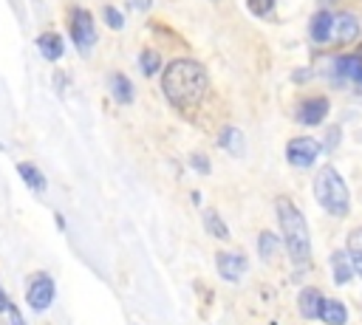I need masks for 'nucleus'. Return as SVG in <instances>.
I'll return each instance as SVG.
<instances>
[{"label":"nucleus","mask_w":362,"mask_h":325,"mask_svg":"<svg viewBox=\"0 0 362 325\" xmlns=\"http://www.w3.org/2000/svg\"><path fill=\"white\" fill-rule=\"evenodd\" d=\"M311 40L314 42H328L331 40V34H334V14L331 11H317L314 17H311Z\"/></svg>","instance_id":"9b49d317"},{"label":"nucleus","mask_w":362,"mask_h":325,"mask_svg":"<svg viewBox=\"0 0 362 325\" xmlns=\"http://www.w3.org/2000/svg\"><path fill=\"white\" fill-rule=\"evenodd\" d=\"M348 257H351V263H354V271L362 277V226H356V229H351L348 232Z\"/></svg>","instance_id":"a211bd4d"},{"label":"nucleus","mask_w":362,"mask_h":325,"mask_svg":"<svg viewBox=\"0 0 362 325\" xmlns=\"http://www.w3.org/2000/svg\"><path fill=\"white\" fill-rule=\"evenodd\" d=\"M8 317H11V325H25V319L20 317V311L14 305H8Z\"/></svg>","instance_id":"a878e982"},{"label":"nucleus","mask_w":362,"mask_h":325,"mask_svg":"<svg viewBox=\"0 0 362 325\" xmlns=\"http://www.w3.org/2000/svg\"><path fill=\"white\" fill-rule=\"evenodd\" d=\"M17 172H20V178L28 184V189H34V192H45V175H42L34 164L20 161V164H17Z\"/></svg>","instance_id":"6ab92c4d"},{"label":"nucleus","mask_w":362,"mask_h":325,"mask_svg":"<svg viewBox=\"0 0 362 325\" xmlns=\"http://www.w3.org/2000/svg\"><path fill=\"white\" fill-rule=\"evenodd\" d=\"M204 229L215 237V240H229V229L223 223V218L215 209H204Z\"/></svg>","instance_id":"aec40b11"},{"label":"nucleus","mask_w":362,"mask_h":325,"mask_svg":"<svg viewBox=\"0 0 362 325\" xmlns=\"http://www.w3.org/2000/svg\"><path fill=\"white\" fill-rule=\"evenodd\" d=\"M54 294H57L54 280L45 277V274H37V277L31 280L28 291H25V302H28L31 311H48V305L54 302Z\"/></svg>","instance_id":"423d86ee"},{"label":"nucleus","mask_w":362,"mask_h":325,"mask_svg":"<svg viewBox=\"0 0 362 325\" xmlns=\"http://www.w3.org/2000/svg\"><path fill=\"white\" fill-rule=\"evenodd\" d=\"M320 319L325 325H345L348 322V311L339 300H322V311H320Z\"/></svg>","instance_id":"f3484780"},{"label":"nucleus","mask_w":362,"mask_h":325,"mask_svg":"<svg viewBox=\"0 0 362 325\" xmlns=\"http://www.w3.org/2000/svg\"><path fill=\"white\" fill-rule=\"evenodd\" d=\"M314 198H317V203L328 215H337V218H345L348 209H351V192H348L342 175L334 167H322L317 172V178H314Z\"/></svg>","instance_id":"7ed1b4c3"},{"label":"nucleus","mask_w":362,"mask_h":325,"mask_svg":"<svg viewBox=\"0 0 362 325\" xmlns=\"http://www.w3.org/2000/svg\"><path fill=\"white\" fill-rule=\"evenodd\" d=\"M331 37H337V42H351V40H356V37H359V20H356L354 14H348V11L337 14V17H334V34H331Z\"/></svg>","instance_id":"1a4fd4ad"},{"label":"nucleus","mask_w":362,"mask_h":325,"mask_svg":"<svg viewBox=\"0 0 362 325\" xmlns=\"http://www.w3.org/2000/svg\"><path fill=\"white\" fill-rule=\"evenodd\" d=\"M161 90L175 107H192L206 93V71L201 62L178 57L161 73Z\"/></svg>","instance_id":"f257e3e1"},{"label":"nucleus","mask_w":362,"mask_h":325,"mask_svg":"<svg viewBox=\"0 0 362 325\" xmlns=\"http://www.w3.org/2000/svg\"><path fill=\"white\" fill-rule=\"evenodd\" d=\"M215 266H218V274L226 280V283H238L243 274H246V257L238 254V252H218L215 254Z\"/></svg>","instance_id":"0eeeda50"},{"label":"nucleus","mask_w":362,"mask_h":325,"mask_svg":"<svg viewBox=\"0 0 362 325\" xmlns=\"http://www.w3.org/2000/svg\"><path fill=\"white\" fill-rule=\"evenodd\" d=\"M107 88H110V93H113V99L119 105H130L133 102V85H130V79L124 73H110Z\"/></svg>","instance_id":"dca6fc26"},{"label":"nucleus","mask_w":362,"mask_h":325,"mask_svg":"<svg viewBox=\"0 0 362 325\" xmlns=\"http://www.w3.org/2000/svg\"><path fill=\"white\" fill-rule=\"evenodd\" d=\"M331 274H334V283H337V285L351 283V277H354L356 271H354V263H351L348 252H334V254H331Z\"/></svg>","instance_id":"f8f14e48"},{"label":"nucleus","mask_w":362,"mask_h":325,"mask_svg":"<svg viewBox=\"0 0 362 325\" xmlns=\"http://www.w3.org/2000/svg\"><path fill=\"white\" fill-rule=\"evenodd\" d=\"M158 65H161V57H158V51H153V48H144V51H141V71H144V76H153V73L158 71Z\"/></svg>","instance_id":"4be33fe9"},{"label":"nucleus","mask_w":362,"mask_h":325,"mask_svg":"<svg viewBox=\"0 0 362 325\" xmlns=\"http://www.w3.org/2000/svg\"><path fill=\"white\" fill-rule=\"evenodd\" d=\"M325 116H328V99H325V96H311V99H305V102L300 105V110H297V119H300L303 124H320Z\"/></svg>","instance_id":"6e6552de"},{"label":"nucleus","mask_w":362,"mask_h":325,"mask_svg":"<svg viewBox=\"0 0 362 325\" xmlns=\"http://www.w3.org/2000/svg\"><path fill=\"white\" fill-rule=\"evenodd\" d=\"M297 308L305 319H320V311H322V294L317 288H303L300 297H297Z\"/></svg>","instance_id":"9d476101"},{"label":"nucleus","mask_w":362,"mask_h":325,"mask_svg":"<svg viewBox=\"0 0 362 325\" xmlns=\"http://www.w3.org/2000/svg\"><path fill=\"white\" fill-rule=\"evenodd\" d=\"M37 48H40V54H42L45 59L57 62V59L62 57V51H65V42H62V37H59V34L45 31V34H40V37H37Z\"/></svg>","instance_id":"ddd939ff"},{"label":"nucleus","mask_w":362,"mask_h":325,"mask_svg":"<svg viewBox=\"0 0 362 325\" xmlns=\"http://www.w3.org/2000/svg\"><path fill=\"white\" fill-rule=\"evenodd\" d=\"M320 153H322V144H320L317 138H311V136H294V138L286 144V158H288V164H291V167H300V170L311 167Z\"/></svg>","instance_id":"20e7f679"},{"label":"nucleus","mask_w":362,"mask_h":325,"mask_svg":"<svg viewBox=\"0 0 362 325\" xmlns=\"http://www.w3.org/2000/svg\"><path fill=\"white\" fill-rule=\"evenodd\" d=\"M257 252H260V260H274L277 257V252H280V240H277V235H272V232H260L257 235Z\"/></svg>","instance_id":"412c9836"},{"label":"nucleus","mask_w":362,"mask_h":325,"mask_svg":"<svg viewBox=\"0 0 362 325\" xmlns=\"http://www.w3.org/2000/svg\"><path fill=\"white\" fill-rule=\"evenodd\" d=\"M246 6H249V11H252V14H257V17H266V14H272V8H274V0H246Z\"/></svg>","instance_id":"b1692460"},{"label":"nucleus","mask_w":362,"mask_h":325,"mask_svg":"<svg viewBox=\"0 0 362 325\" xmlns=\"http://www.w3.org/2000/svg\"><path fill=\"white\" fill-rule=\"evenodd\" d=\"M102 14H105V23H107L110 28H116V31L124 25V17H122V11H119V8H113V6H105V8H102Z\"/></svg>","instance_id":"5701e85b"},{"label":"nucleus","mask_w":362,"mask_h":325,"mask_svg":"<svg viewBox=\"0 0 362 325\" xmlns=\"http://www.w3.org/2000/svg\"><path fill=\"white\" fill-rule=\"evenodd\" d=\"M130 3L139 6V8H147V6H150V0H130Z\"/></svg>","instance_id":"cd10ccee"},{"label":"nucleus","mask_w":362,"mask_h":325,"mask_svg":"<svg viewBox=\"0 0 362 325\" xmlns=\"http://www.w3.org/2000/svg\"><path fill=\"white\" fill-rule=\"evenodd\" d=\"M337 73L342 79H351V82H362V57L359 54H345L337 59Z\"/></svg>","instance_id":"2eb2a0df"},{"label":"nucleus","mask_w":362,"mask_h":325,"mask_svg":"<svg viewBox=\"0 0 362 325\" xmlns=\"http://www.w3.org/2000/svg\"><path fill=\"white\" fill-rule=\"evenodd\" d=\"M277 220L283 229L286 252L291 254L294 263H305L311 257V235H308V223L303 212L288 198H277Z\"/></svg>","instance_id":"f03ea898"},{"label":"nucleus","mask_w":362,"mask_h":325,"mask_svg":"<svg viewBox=\"0 0 362 325\" xmlns=\"http://www.w3.org/2000/svg\"><path fill=\"white\" fill-rule=\"evenodd\" d=\"M189 164H192V167H195L198 172H204V175L209 172V158H206V155H198V153H192V158H189Z\"/></svg>","instance_id":"393cba45"},{"label":"nucleus","mask_w":362,"mask_h":325,"mask_svg":"<svg viewBox=\"0 0 362 325\" xmlns=\"http://www.w3.org/2000/svg\"><path fill=\"white\" fill-rule=\"evenodd\" d=\"M71 40L76 45L79 54H88L96 42V28H93V17L88 8H74L71 14Z\"/></svg>","instance_id":"39448f33"},{"label":"nucleus","mask_w":362,"mask_h":325,"mask_svg":"<svg viewBox=\"0 0 362 325\" xmlns=\"http://www.w3.org/2000/svg\"><path fill=\"white\" fill-rule=\"evenodd\" d=\"M8 305H11V302H8V297H6V291H3V285H0V314L8 311Z\"/></svg>","instance_id":"bb28decb"},{"label":"nucleus","mask_w":362,"mask_h":325,"mask_svg":"<svg viewBox=\"0 0 362 325\" xmlns=\"http://www.w3.org/2000/svg\"><path fill=\"white\" fill-rule=\"evenodd\" d=\"M218 144L226 150V153H232V155H243V150H246V138H243V133L235 127V124H229V127H223L221 130V136H218Z\"/></svg>","instance_id":"4468645a"}]
</instances>
